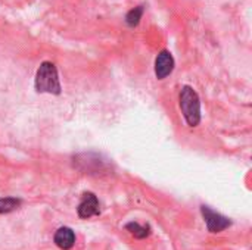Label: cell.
<instances>
[{
  "label": "cell",
  "instance_id": "6da1fadb",
  "mask_svg": "<svg viewBox=\"0 0 252 250\" xmlns=\"http://www.w3.org/2000/svg\"><path fill=\"white\" fill-rule=\"evenodd\" d=\"M35 90L38 93H50V94H59L61 93V81L59 74L52 62H43L35 74Z\"/></svg>",
  "mask_w": 252,
  "mask_h": 250
},
{
  "label": "cell",
  "instance_id": "277c9868",
  "mask_svg": "<svg viewBox=\"0 0 252 250\" xmlns=\"http://www.w3.org/2000/svg\"><path fill=\"white\" fill-rule=\"evenodd\" d=\"M174 69V59L168 50L159 52V55L155 59V75L158 80L167 78Z\"/></svg>",
  "mask_w": 252,
  "mask_h": 250
},
{
  "label": "cell",
  "instance_id": "3957f363",
  "mask_svg": "<svg viewBox=\"0 0 252 250\" xmlns=\"http://www.w3.org/2000/svg\"><path fill=\"white\" fill-rule=\"evenodd\" d=\"M201 212H202V217L205 218L207 227L211 233H220L230 225V221L226 217L211 211L208 206H201Z\"/></svg>",
  "mask_w": 252,
  "mask_h": 250
},
{
  "label": "cell",
  "instance_id": "5b68a950",
  "mask_svg": "<svg viewBox=\"0 0 252 250\" xmlns=\"http://www.w3.org/2000/svg\"><path fill=\"white\" fill-rule=\"evenodd\" d=\"M99 214V200L93 193H86L78 205V215L80 218H92Z\"/></svg>",
  "mask_w": 252,
  "mask_h": 250
},
{
  "label": "cell",
  "instance_id": "9c48e42d",
  "mask_svg": "<svg viewBox=\"0 0 252 250\" xmlns=\"http://www.w3.org/2000/svg\"><path fill=\"white\" fill-rule=\"evenodd\" d=\"M142 15H143V7H142V6H137V7H134L133 10H130V12L127 13L126 21H127V24H128L130 27H134V25L139 24Z\"/></svg>",
  "mask_w": 252,
  "mask_h": 250
},
{
  "label": "cell",
  "instance_id": "52a82bcc",
  "mask_svg": "<svg viewBox=\"0 0 252 250\" xmlns=\"http://www.w3.org/2000/svg\"><path fill=\"white\" fill-rule=\"evenodd\" d=\"M126 228H127V230L130 231V234L134 236L136 239H145V237L149 236V228H148V227H143V225H140V224H137V222H130V224L126 225Z\"/></svg>",
  "mask_w": 252,
  "mask_h": 250
},
{
  "label": "cell",
  "instance_id": "7a4b0ae2",
  "mask_svg": "<svg viewBox=\"0 0 252 250\" xmlns=\"http://www.w3.org/2000/svg\"><path fill=\"white\" fill-rule=\"evenodd\" d=\"M180 109L189 127H196L201 122V100L190 85H185L180 91Z\"/></svg>",
  "mask_w": 252,
  "mask_h": 250
},
{
  "label": "cell",
  "instance_id": "ba28073f",
  "mask_svg": "<svg viewBox=\"0 0 252 250\" xmlns=\"http://www.w3.org/2000/svg\"><path fill=\"white\" fill-rule=\"evenodd\" d=\"M21 205V202L15 197H4L0 199V214H7L12 212L15 209H18V206Z\"/></svg>",
  "mask_w": 252,
  "mask_h": 250
},
{
  "label": "cell",
  "instance_id": "8992f818",
  "mask_svg": "<svg viewBox=\"0 0 252 250\" xmlns=\"http://www.w3.org/2000/svg\"><path fill=\"white\" fill-rule=\"evenodd\" d=\"M55 243L61 249H71L74 246V243H75V234H74V231L71 228H68V227H61L55 233Z\"/></svg>",
  "mask_w": 252,
  "mask_h": 250
}]
</instances>
